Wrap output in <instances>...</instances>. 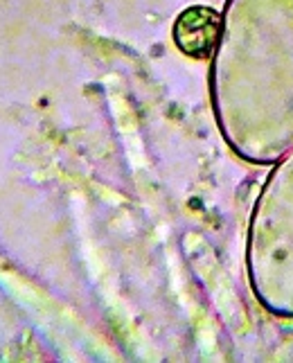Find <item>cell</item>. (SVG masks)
<instances>
[{
  "instance_id": "1",
  "label": "cell",
  "mask_w": 293,
  "mask_h": 363,
  "mask_svg": "<svg viewBox=\"0 0 293 363\" xmlns=\"http://www.w3.org/2000/svg\"><path fill=\"white\" fill-rule=\"evenodd\" d=\"M219 36V18L210 9H189L176 25V41L183 52L203 57L208 55Z\"/></svg>"
}]
</instances>
